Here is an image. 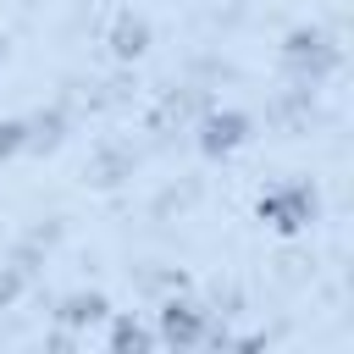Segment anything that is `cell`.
I'll return each instance as SVG.
<instances>
[{"instance_id": "obj_1", "label": "cell", "mask_w": 354, "mask_h": 354, "mask_svg": "<svg viewBox=\"0 0 354 354\" xmlns=\"http://www.w3.org/2000/svg\"><path fill=\"white\" fill-rule=\"evenodd\" d=\"M100 315H105V304H100V299H77V304L66 310V321H100Z\"/></svg>"}]
</instances>
